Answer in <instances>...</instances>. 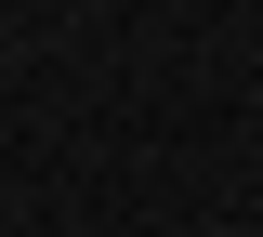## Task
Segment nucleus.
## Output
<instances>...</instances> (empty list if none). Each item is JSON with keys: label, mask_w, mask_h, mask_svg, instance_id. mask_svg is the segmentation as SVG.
Masks as SVG:
<instances>
[{"label": "nucleus", "mask_w": 263, "mask_h": 237, "mask_svg": "<svg viewBox=\"0 0 263 237\" xmlns=\"http://www.w3.org/2000/svg\"><path fill=\"white\" fill-rule=\"evenodd\" d=\"M224 237H250V224H224Z\"/></svg>", "instance_id": "obj_1"}]
</instances>
